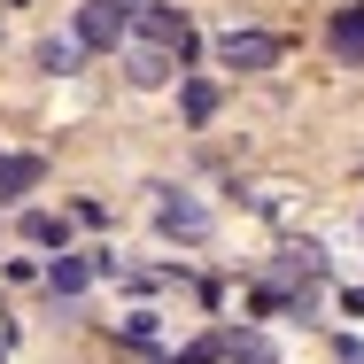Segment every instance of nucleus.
Returning a JSON list of instances; mask_svg holds the SVG:
<instances>
[{
	"mask_svg": "<svg viewBox=\"0 0 364 364\" xmlns=\"http://www.w3.org/2000/svg\"><path fill=\"white\" fill-rule=\"evenodd\" d=\"M225 357L232 364H279V349H272L264 333H240V341H225Z\"/></svg>",
	"mask_w": 364,
	"mask_h": 364,
	"instance_id": "nucleus-11",
	"label": "nucleus"
},
{
	"mask_svg": "<svg viewBox=\"0 0 364 364\" xmlns=\"http://www.w3.org/2000/svg\"><path fill=\"white\" fill-rule=\"evenodd\" d=\"M47 178V163L39 155H0V202H16V194H31Z\"/></svg>",
	"mask_w": 364,
	"mask_h": 364,
	"instance_id": "nucleus-8",
	"label": "nucleus"
},
{
	"mask_svg": "<svg viewBox=\"0 0 364 364\" xmlns=\"http://www.w3.org/2000/svg\"><path fill=\"white\" fill-rule=\"evenodd\" d=\"M132 39V0H85L77 8V47L85 55H117Z\"/></svg>",
	"mask_w": 364,
	"mask_h": 364,
	"instance_id": "nucleus-1",
	"label": "nucleus"
},
{
	"mask_svg": "<svg viewBox=\"0 0 364 364\" xmlns=\"http://www.w3.org/2000/svg\"><path fill=\"white\" fill-rule=\"evenodd\" d=\"M132 39H147V47H171V55H186V47H194L186 16H178V8H163V0H132Z\"/></svg>",
	"mask_w": 364,
	"mask_h": 364,
	"instance_id": "nucleus-2",
	"label": "nucleus"
},
{
	"mask_svg": "<svg viewBox=\"0 0 364 364\" xmlns=\"http://www.w3.org/2000/svg\"><path fill=\"white\" fill-rule=\"evenodd\" d=\"M155 232H171V240H202V232H210V210L186 202V194H163V202H155Z\"/></svg>",
	"mask_w": 364,
	"mask_h": 364,
	"instance_id": "nucleus-5",
	"label": "nucleus"
},
{
	"mask_svg": "<svg viewBox=\"0 0 364 364\" xmlns=\"http://www.w3.org/2000/svg\"><path fill=\"white\" fill-rule=\"evenodd\" d=\"M85 287H93V256H55L47 264V294L55 302H77Z\"/></svg>",
	"mask_w": 364,
	"mask_h": 364,
	"instance_id": "nucleus-7",
	"label": "nucleus"
},
{
	"mask_svg": "<svg viewBox=\"0 0 364 364\" xmlns=\"http://www.w3.org/2000/svg\"><path fill=\"white\" fill-rule=\"evenodd\" d=\"M77 55H85V47H77V31H70V39H47V47H39V70H47V77H70Z\"/></svg>",
	"mask_w": 364,
	"mask_h": 364,
	"instance_id": "nucleus-10",
	"label": "nucleus"
},
{
	"mask_svg": "<svg viewBox=\"0 0 364 364\" xmlns=\"http://www.w3.org/2000/svg\"><path fill=\"white\" fill-rule=\"evenodd\" d=\"M218 63H225V70H272V63H279V39H272V31H240V23H232V31L218 39Z\"/></svg>",
	"mask_w": 364,
	"mask_h": 364,
	"instance_id": "nucleus-3",
	"label": "nucleus"
},
{
	"mask_svg": "<svg viewBox=\"0 0 364 364\" xmlns=\"http://www.w3.org/2000/svg\"><path fill=\"white\" fill-rule=\"evenodd\" d=\"M349 318H364V287H349Z\"/></svg>",
	"mask_w": 364,
	"mask_h": 364,
	"instance_id": "nucleus-14",
	"label": "nucleus"
},
{
	"mask_svg": "<svg viewBox=\"0 0 364 364\" xmlns=\"http://www.w3.org/2000/svg\"><path fill=\"white\" fill-rule=\"evenodd\" d=\"M326 39H333V55H341L349 70H364V0H349V8H333Z\"/></svg>",
	"mask_w": 364,
	"mask_h": 364,
	"instance_id": "nucleus-6",
	"label": "nucleus"
},
{
	"mask_svg": "<svg viewBox=\"0 0 364 364\" xmlns=\"http://www.w3.org/2000/svg\"><path fill=\"white\" fill-rule=\"evenodd\" d=\"M279 279H302V287H318V279H326V248H318V240L287 248V256H279Z\"/></svg>",
	"mask_w": 364,
	"mask_h": 364,
	"instance_id": "nucleus-9",
	"label": "nucleus"
},
{
	"mask_svg": "<svg viewBox=\"0 0 364 364\" xmlns=\"http://www.w3.org/2000/svg\"><path fill=\"white\" fill-rule=\"evenodd\" d=\"M186 55H171V47H147V39H124V77L132 85H171Z\"/></svg>",
	"mask_w": 364,
	"mask_h": 364,
	"instance_id": "nucleus-4",
	"label": "nucleus"
},
{
	"mask_svg": "<svg viewBox=\"0 0 364 364\" xmlns=\"http://www.w3.org/2000/svg\"><path fill=\"white\" fill-rule=\"evenodd\" d=\"M23 240H39V248H47V240H63V218H47V210H31V218H23Z\"/></svg>",
	"mask_w": 364,
	"mask_h": 364,
	"instance_id": "nucleus-13",
	"label": "nucleus"
},
{
	"mask_svg": "<svg viewBox=\"0 0 364 364\" xmlns=\"http://www.w3.org/2000/svg\"><path fill=\"white\" fill-rule=\"evenodd\" d=\"M178 101H186V117H194V124H210V117H218V85H210V77H194Z\"/></svg>",
	"mask_w": 364,
	"mask_h": 364,
	"instance_id": "nucleus-12",
	"label": "nucleus"
}]
</instances>
